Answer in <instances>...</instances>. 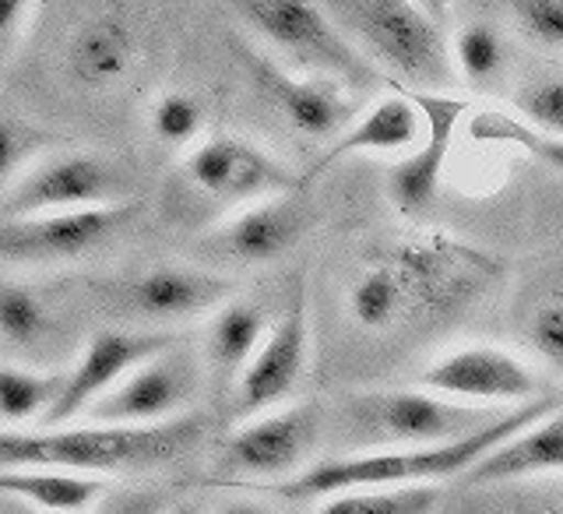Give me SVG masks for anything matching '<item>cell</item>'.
I'll use <instances>...</instances> for the list:
<instances>
[{
	"label": "cell",
	"mask_w": 563,
	"mask_h": 514,
	"mask_svg": "<svg viewBox=\"0 0 563 514\" xmlns=\"http://www.w3.org/2000/svg\"><path fill=\"white\" fill-rule=\"evenodd\" d=\"M369 254L391 269L401 289L405 325L462 314L504 275V264L489 251L448 233L401 237L374 247Z\"/></svg>",
	"instance_id": "3957f363"
},
{
	"label": "cell",
	"mask_w": 563,
	"mask_h": 514,
	"mask_svg": "<svg viewBox=\"0 0 563 514\" xmlns=\"http://www.w3.org/2000/svg\"><path fill=\"white\" fill-rule=\"evenodd\" d=\"M128 201V173L99 152L49 149L14 176L0 194V216H32Z\"/></svg>",
	"instance_id": "ba28073f"
},
{
	"label": "cell",
	"mask_w": 563,
	"mask_h": 514,
	"mask_svg": "<svg viewBox=\"0 0 563 514\" xmlns=\"http://www.w3.org/2000/svg\"><path fill=\"white\" fill-rule=\"evenodd\" d=\"M500 413L489 405H468L448 398L430 387H377L360 392L345 405V430L356 451L374 448H416V445H444L472 430L486 427Z\"/></svg>",
	"instance_id": "277c9868"
},
{
	"label": "cell",
	"mask_w": 563,
	"mask_h": 514,
	"mask_svg": "<svg viewBox=\"0 0 563 514\" xmlns=\"http://www.w3.org/2000/svg\"><path fill=\"white\" fill-rule=\"evenodd\" d=\"M416 4H419L422 11H430V14L437 18V22H440V18H444V14L457 4V0H416Z\"/></svg>",
	"instance_id": "e575fe53"
},
{
	"label": "cell",
	"mask_w": 563,
	"mask_h": 514,
	"mask_svg": "<svg viewBox=\"0 0 563 514\" xmlns=\"http://www.w3.org/2000/svg\"><path fill=\"white\" fill-rule=\"evenodd\" d=\"M510 18L539 46L563 50V0H507Z\"/></svg>",
	"instance_id": "d6a6232c"
},
{
	"label": "cell",
	"mask_w": 563,
	"mask_h": 514,
	"mask_svg": "<svg viewBox=\"0 0 563 514\" xmlns=\"http://www.w3.org/2000/svg\"><path fill=\"white\" fill-rule=\"evenodd\" d=\"M0 342L32 363H43L60 349V314L43 286L0 278Z\"/></svg>",
	"instance_id": "603a6c76"
},
{
	"label": "cell",
	"mask_w": 563,
	"mask_h": 514,
	"mask_svg": "<svg viewBox=\"0 0 563 514\" xmlns=\"http://www.w3.org/2000/svg\"><path fill=\"white\" fill-rule=\"evenodd\" d=\"M556 405L560 398H532L521 405H507V409L497 419H489L486 427L457 440H444V445L374 448V451H352L345 458H331V462H317L282 483L278 493L289 501L317 504V501L334 497V493L360 490V486H416V483L457 480V475H465L479 458H486L497 448L500 440L518 434L532 419L556 409Z\"/></svg>",
	"instance_id": "6da1fadb"
},
{
	"label": "cell",
	"mask_w": 563,
	"mask_h": 514,
	"mask_svg": "<svg viewBox=\"0 0 563 514\" xmlns=\"http://www.w3.org/2000/svg\"><path fill=\"white\" fill-rule=\"evenodd\" d=\"M339 11L349 40L395 78L412 88H437L457 78L437 18L416 0H339Z\"/></svg>",
	"instance_id": "8992f818"
},
{
	"label": "cell",
	"mask_w": 563,
	"mask_h": 514,
	"mask_svg": "<svg viewBox=\"0 0 563 514\" xmlns=\"http://www.w3.org/2000/svg\"><path fill=\"white\" fill-rule=\"evenodd\" d=\"M268 328H272L268 317H264V310L251 304V299L229 296L222 307L211 310L205 325V342H201V363L208 370V378L219 387L233 392L236 378L243 374V367L251 363Z\"/></svg>",
	"instance_id": "7402d4cb"
},
{
	"label": "cell",
	"mask_w": 563,
	"mask_h": 514,
	"mask_svg": "<svg viewBox=\"0 0 563 514\" xmlns=\"http://www.w3.org/2000/svg\"><path fill=\"white\" fill-rule=\"evenodd\" d=\"M240 53V64L246 78L257 88V96L289 123L296 134L313 141H331L352 120V99L345 92V81L328 75H296L286 64H278L272 53H261L257 46L233 43Z\"/></svg>",
	"instance_id": "8fae6325"
},
{
	"label": "cell",
	"mask_w": 563,
	"mask_h": 514,
	"mask_svg": "<svg viewBox=\"0 0 563 514\" xmlns=\"http://www.w3.org/2000/svg\"><path fill=\"white\" fill-rule=\"evenodd\" d=\"M205 102L190 92H163L148 106V131L163 145L190 149L205 138Z\"/></svg>",
	"instance_id": "4dcf8cb0"
},
{
	"label": "cell",
	"mask_w": 563,
	"mask_h": 514,
	"mask_svg": "<svg viewBox=\"0 0 563 514\" xmlns=\"http://www.w3.org/2000/svg\"><path fill=\"white\" fill-rule=\"evenodd\" d=\"M0 497L49 514H78L106 501V475L40 466H0Z\"/></svg>",
	"instance_id": "cb8c5ba5"
},
{
	"label": "cell",
	"mask_w": 563,
	"mask_h": 514,
	"mask_svg": "<svg viewBox=\"0 0 563 514\" xmlns=\"http://www.w3.org/2000/svg\"><path fill=\"white\" fill-rule=\"evenodd\" d=\"M419 384L468 405H521L539 398L532 363L504 346H457L419 374Z\"/></svg>",
	"instance_id": "9a60e30c"
},
{
	"label": "cell",
	"mask_w": 563,
	"mask_h": 514,
	"mask_svg": "<svg viewBox=\"0 0 563 514\" xmlns=\"http://www.w3.org/2000/svg\"><path fill=\"white\" fill-rule=\"evenodd\" d=\"M134 216L137 205L131 198L113 205L4 216L0 219V261L22 264V269L81 261L110 243L117 233H123Z\"/></svg>",
	"instance_id": "52a82bcc"
},
{
	"label": "cell",
	"mask_w": 563,
	"mask_h": 514,
	"mask_svg": "<svg viewBox=\"0 0 563 514\" xmlns=\"http://www.w3.org/2000/svg\"><path fill=\"white\" fill-rule=\"evenodd\" d=\"M542 475H563V405L500 440L465 472V480L472 486H497L542 480Z\"/></svg>",
	"instance_id": "44dd1931"
},
{
	"label": "cell",
	"mask_w": 563,
	"mask_h": 514,
	"mask_svg": "<svg viewBox=\"0 0 563 514\" xmlns=\"http://www.w3.org/2000/svg\"><path fill=\"white\" fill-rule=\"evenodd\" d=\"M468 134L475 141H489V145H510L521 149L525 155L539 158L542 166H550L563 173V138L556 134H542L532 123H525L518 113H504V110H479L468 120Z\"/></svg>",
	"instance_id": "484cf974"
},
{
	"label": "cell",
	"mask_w": 563,
	"mask_h": 514,
	"mask_svg": "<svg viewBox=\"0 0 563 514\" xmlns=\"http://www.w3.org/2000/svg\"><path fill=\"white\" fill-rule=\"evenodd\" d=\"M422 110L412 96V88H395V92L380 96L369 110H363L356 120L328 141V149L313 158V166L303 173V187L321 181L339 163L352 155H377V152H409L422 138Z\"/></svg>",
	"instance_id": "ffe728a7"
},
{
	"label": "cell",
	"mask_w": 563,
	"mask_h": 514,
	"mask_svg": "<svg viewBox=\"0 0 563 514\" xmlns=\"http://www.w3.org/2000/svg\"><path fill=\"white\" fill-rule=\"evenodd\" d=\"M201 367L205 363H198V357H190L187 349L173 342L145 363H137L131 374H123L99 402L88 405L81 419L141 427V423H163L180 416L201 387Z\"/></svg>",
	"instance_id": "7c38bea8"
},
{
	"label": "cell",
	"mask_w": 563,
	"mask_h": 514,
	"mask_svg": "<svg viewBox=\"0 0 563 514\" xmlns=\"http://www.w3.org/2000/svg\"><path fill=\"white\" fill-rule=\"evenodd\" d=\"M454 75H462L468 85L486 88L507 70V40L497 25L489 22H468L454 35L451 46Z\"/></svg>",
	"instance_id": "4316f807"
},
{
	"label": "cell",
	"mask_w": 563,
	"mask_h": 514,
	"mask_svg": "<svg viewBox=\"0 0 563 514\" xmlns=\"http://www.w3.org/2000/svg\"><path fill=\"white\" fill-rule=\"evenodd\" d=\"M521 339L542 367L563 378V286L545 289L528 304Z\"/></svg>",
	"instance_id": "f1b7e54d"
},
{
	"label": "cell",
	"mask_w": 563,
	"mask_h": 514,
	"mask_svg": "<svg viewBox=\"0 0 563 514\" xmlns=\"http://www.w3.org/2000/svg\"><path fill=\"white\" fill-rule=\"evenodd\" d=\"M184 176L194 190L222 205H246L268 194L303 187V176H296L278 155L251 138L225 131L194 141L184 158Z\"/></svg>",
	"instance_id": "30bf717a"
},
{
	"label": "cell",
	"mask_w": 563,
	"mask_h": 514,
	"mask_svg": "<svg viewBox=\"0 0 563 514\" xmlns=\"http://www.w3.org/2000/svg\"><path fill=\"white\" fill-rule=\"evenodd\" d=\"M437 507L433 483L416 486H360L321 501L324 514H427Z\"/></svg>",
	"instance_id": "83f0119b"
},
{
	"label": "cell",
	"mask_w": 563,
	"mask_h": 514,
	"mask_svg": "<svg viewBox=\"0 0 563 514\" xmlns=\"http://www.w3.org/2000/svg\"><path fill=\"white\" fill-rule=\"evenodd\" d=\"M225 4L264 46L289 57L292 67L339 78L352 88L380 78L377 64L313 0H225Z\"/></svg>",
	"instance_id": "5b68a950"
},
{
	"label": "cell",
	"mask_w": 563,
	"mask_h": 514,
	"mask_svg": "<svg viewBox=\"0 0 563 514\" xmlns=\"http://www.w3.org/2000/svg\"><path fill=\"white\" fill-rule=\"evenodd\" d=\"M176 339L166 331H131V328H102L88 339L78 357L67 363L64 387L53 409L43 416L40 427H64V423H78L88 405L99 402L110 387L131 374L137 363H145L155 352H163Z\"/></svg>",
	"instance_id": "5bb4252c"
},
{
	"label": "cell",
	"mask_w": 563,
	"mask_h": 514,
	"mask_svg": "<svg viewBox=\"0 0 563 514\" xmlns=\"http://www.w3.org/2000/svg\"><path fill=\"white\" fill-rule=\"evenodd\" d=\"M35 0H0V61L22 43Z\"/></svg>",
	"instance_id": "836d02e7"
},
{
	"label": "cell",
	"mask_w": 563,
	"mask_h": 514,
	"mask_svg": "<svg viewBox=\"0 0 563 514\" xmlns=\"http://www.w3.org/2000/svg\"><path fill=\"white\" fill-rule=\"evenodd\" d=\"M299 190L303 187L236 205L233 216L208 233V247L243 264H268L286 258L310 226V208L299 198Z\"/></svg>",
	"instance_id": "ac0fdd59"
},
{
	"label": "cell",
	"mask_w": 563,
	"mask_h": 514,
	"mask_svg": "<svg viewBox=\"0 0 563 514\" xmlns=\"http://www.w3.org/2000/svg\"><path fill=\"white\" fill-rule=\"evenodd\" d=\"M106 304L141 321H190L208 317L233 296V282L225 275L190 269V264H158V269L137 272L131 278L99 286Z\"/></svg>",
	"instance_id": "2e32d148"
},
{
	"label": "cell",
	"mask_w": 563,
	"mask_h": 514,
	"mask_svg": "<svg viewBox=\"0 0 563 514\" xmlns=\"http://www.w3.org/2000/svg\"><path fill=\"white\" fill-rule=\"evenodd\" d=\"M205 416L180 413L163 423H64V427L0 430V466H40L85 475L155 469L198 448Z\"/></svg>",
	"instance_id": "7a4b0ae2"
},
{
	"label": "cell",
	"mask_w": 563,
	"mask_h": 514,
	"mask_svg": "<svg viewBox=\"0 0 563 514\" xmlns=\"http://www.w3.org/2000/svg\"><path fill=\"white\" fill-rule=\"evenodd\" d=\"M412 96L427 123H422V138L409 149V155H401L391 173H387V194H391V205L405 211V216H422L433 205L440 181H444V166L451 158L468 102L433 92V88H412Z\"/></svg>",
	"instance_id": "e0dca14e"
},
{
	"label": "cell",
	"mask_w": 563,
	"mask_h": 514,
	"mask_svg": "<svg viewBox=\"0 0 563 514\" xmlns=\"http://www.w3.org/2000/svg\"><path fill=\"white\" fill-rule=\"evenodd\" d=\"M321 423L317 402L275 405L251 419H240L222 448V472L251 483H286L307 469L321 440Z\"/></svg>",
	"instance_id": "9c48e42d"
},
{
	"label": "cell",
	"mask_w": 563,
	"mask_h": 514,
	"mask_svg": "<svg viewBox=\"0 0 563 514\" xmlns=\"http://www.w3.org/2000/svg\"><path fill=\"white\" fill-rule=\"evenodd\" d=\"M141 61V35L123 8H96L67 32L64 70L81 88H117Z\"/></svg>",
	"instance_id": "d6986e66"
},
{
	"label": "cell",
	"mask_w": 563,
	"mask_h": 514,
	"mask_svg": "<svg viewBox=\"0 0 563 514\" xmlns=\"http://www.w3.org/2000/svg\"><path fill=\"white\" fill-rule=\"evenodd\" d=\"M49 138H53L49 131L35 128L29 117L11 110L8 102H0V194H4V187L32 163V158L49 152L53 145Z\"/></svg>",
	"instance_id": "f546056e"
},
{
	"label": "cell",
	"mask_w": 563,
	"mask_h": 514,
	"mask_svg": "<svg viewBox=\"0 0 563 514\" xmlns=\"http://www.w3.org/2000/svg\"><path fill=\"white\" fill-rule=\"evenodd\" d=\"M310 360V317H307V286L299 282L286 310L261 339L251 363L233 384V416L251 419L264 409L286 405L299 387Z\"/></svg>",
	"instance_id": "4fadbf2b"
},
{
	"label": "cell",
	"mask_w": 563,
	"mask_h": 514,
	"mask_svg": "<svg viewBox=\"0 0 563 514\" xmlns=\"http://www.w3.org/2000/svg\"><path fill=\"white\" fill-rule=\"evenodd\" d=\"M67 367H18L0 363V423L8 430L40 427L43 416L53 409Z\"/></svg>",
	"instance_id": "d4e9b609"
},
{
	"label": "cell",
	"mask_w": 563,
	"mask_h": 514,
	"mask_svg": "<svg viewBox=\"0 0 563 514\" xmlns=\"http://www.w3.org/2000/svg\"><path fill=\"white\" fill-rule=\"evenodd\" d=\"M515 110L536 131L563 138V75L550 70V75L528 78L515 92Z\"/></svg>",
	"instance_id": "1f68e13d"
}]
</instances>
